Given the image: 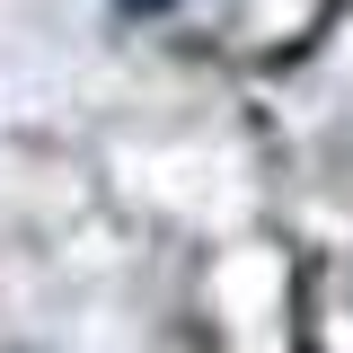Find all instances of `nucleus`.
Here are the masks:
<instances>
[{"label":"nucleus","mask_w":353,"mask_h":353,"mask_svg":"<svg viewBox=\"0 0 353 353\" xmlns=\"http://www.w3.org/2000/svg\"><path fill=\"white\" fill-rule=\"evenodd\" d=\"M115 9H141V18H159V9H176V0H115Z\"/></svg>","instance_id":"f257e3e1"}]
</instances>
